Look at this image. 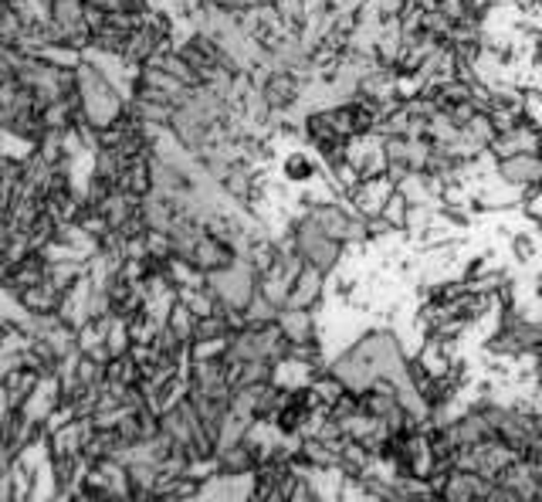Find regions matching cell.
<instances>
[{
	"instance_id": "obj_6",
	"label": "cell",
	"mask_w": 542,
	"mask_h": 502,
	"mask_svg": "<svg viewBox=\"0 0 542 502\" xmlns=\"http://www.w3.org/2000/svg\"><path fill=\"white\" fill-rule=\"evenodd\" d=\"M509 248H512V258L519 265H528V262L539 255V245H536V237L528 235V231H515V235L509 237Z\"/></svg>"
},
{
	"instance_id": "obj_9",
	"label": "cell",
	"mask_w": 542,
	"mask_h": 502,
	"mask_svg": "<svg viewBox=\"0 0 542 502\" xmlns=\"http://www.w3.org/2000/svg\"><path fill=\"white\" fill-rule=\"evenodd\" d=\"M539 156H542V136H539Z\"/></svg>"
},
{
	"instance_id": "obj_8",
	"label": "cell",
	"mask_w": 542,
	"mask_h": 502,
	"mask_svg": "<svg viewBox=\"0 0 542 502\" xmlns=\"http://www.w3.org/2000/svg\"><path fill=\"white\" fill-rule=\"evenodd\" d=\"M532 293L542 295V272H539V275H536V285H532Z\"/></svg>"
},
{
	"instance_id": "obj_4",
	"label": "cell",
	"mask_w": 542,
	"mask_h": 502,
	"mask_svg": "<svg viewBox=\"0 0 542 502\" xmlns=\"http://www.w3.org/2000/svg\"><path fill=\"white\" fill-rule=\"evenodd\" d=\"M281 177H285V183H292V187H306V183L319 181L322 177V163L319 156H316V150L312 146H299V150H292V153L281 160Z\"/></svg>"
},
{
	"instance_id": "obj_2",
	"label": "cell",
	"mask_w": 542,
	"mask_h": 502,
	"mask_svg": "<svg viewBox=\"0 0 542 502\" xmlns=\"http://www.w3.org/2000/svg\"><path fill=\"white\" fill-rule=\"evenodd\" d=\"M539 136H542V126H536L526 116L519 126L505 129V133H499V136L491 140L488 156H491V160H505V156H515V153H539Z\"/></svg>"
},
{
	"instance_id": "obj_3",
	"label": "cell",
	"mask_w": 542,
	"mask_h": 502,
	"mask_svg": "<svg viewBox=\"0 0 542 502\" xmlns=\"http://www.w3.org/2000/svg\"><path fill=\"white\" fill-rule=\"evenodd\" d=\"M326 289H329V275H322L316 268H302L295 282L289 285V299L285 309H308V312H319L326 302Z\"/></svg>"
},
{
	"instance_id": "obj_7",
	"label": "cell",
	"mask_w": 542,
	"mask_h": 502,
	"mask_svg": "<svg viewBox=\"0 0 542 502\" xmlns=\"http://www.w3.org/2000/svg\"><path fill=\"white\" fill-rule=\"evenodd\" d=\"M522 112H526L536 126H542V88L539 85H526V88H522Z\"/></svg>"
},
{
	"instance_id": "obj_5",
	"label": "cell",
	"mask_w": 542,
	"mask_h": 502,
	"mask_svg": "<svg viewBox=\"0 0 542 502\" xmlns=\"http://www.w3.org/2000/svg\"><path fill=\"white\" fill-rule=\"evenodd\" d=\"M407 210H410V200H407V194L397 187V191L387 197V204H383V210H380V218H383L393 231H403V235H407Z\"/></svg>"
},
{
	"instance_id": "obj_1",
	"label": "cell",
	"mask_w": 542,
	"mask_h": 502,
	"mask_svg": "<svg viewBox=\"0 0 542 502\" xmlns=\"http://www.w3.org/2000/svg\"><path fill=\"white\" fill-rule=\"evenodd\" d=\"M491 177L499 183H505V187L519 191V194L536 191V187H542V156L539 153H515V156H505V160H495Z\"/></svg>"
}]
</instances>
